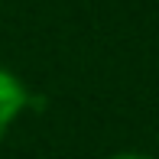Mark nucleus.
Here are the masks:
<instances>
[{
    "instance_id": "obj_1",
    "label": "nucleus",
    "mask_w": 159,
    "mask_h": 159,
    "mask_svg": "<svg viewBox=\"0 0 159 159\" xmlns=\"http://www.w3.org/2000/svg\"><path fill=\"white\" fill-rule=\"evenodd\" d=\"M30 104H33V94L23 84V78L16 71H10L7 65H0V143L7 140V133L26 114Z\"/></svg>"
},
{
    "instance_id": "obj_2",
    "label": "nucleus",
    "mask_w": 159,
    "mask_h": 159,
    "mask_svg": "<svg viewBox=\"0 0 159 159\" xmlns=\"http://www.w3.org/2000/svg\"><path fill=\"white\" fill-rule=\"evenodd\" d=\"M104 159H159V156L143 153V149H120V153H111V156H104Z\"/></svg>"
}]
</instances>
